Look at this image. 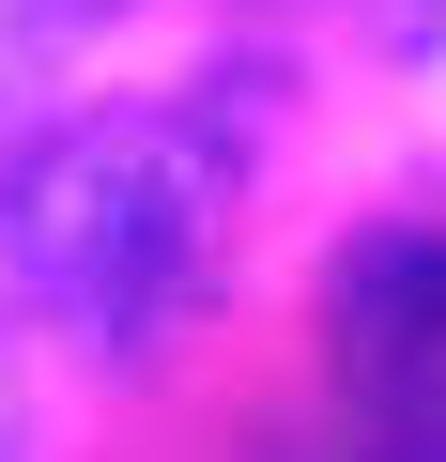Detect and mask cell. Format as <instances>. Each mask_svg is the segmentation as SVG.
Listing matches in <instances>:
<instances>
[{
  "mask_svg": "<svg viewBox=\"0 0 446 462\" xmlns=\"http://www.w3.org/2000/svg\"><path fill=\"white\" fill-rule=\"evenodd\" d=\"M232 185H247V124L215 93H123V108H77L62 139L16 154L0 247H16V278L62 339L154 355L185 324V293L215 278Z\"/></svg>",
  "mask_w": 446,
  "mask_h": 462,
  "instance_id": "1",
  "label": "cell"
},
{
  "mask_svg": "<svg viewBox=\"0 0 446 462\" xmlns=\"http://www.w3.org/2000/svg\"><path fill=\"white\" fill-rule=\"evenodd\" d=\"M108 16H123V0H0V124H16V108H32L62 62H77Z\"/></svg>",
  "mask_w": 446,
  "mask_h": 462,
  "instance_id": "3",
  "label": "cell"
},
{
  "mask_svg": "<svg viewBox=\"0 0 446 462\" xmlns=\"http://www.w3.org/2000/svg\"><path fill=\"white\" fill-rule=\"evenodd\" d=\"M339 355L369 385H415L446 355V231H385V247L339 263Z\"/></svg>",
  "mask_w": 446,
  "mask_h": 462,
  "instance_id": "2",
  "label": "cell"
}]
</instances>
